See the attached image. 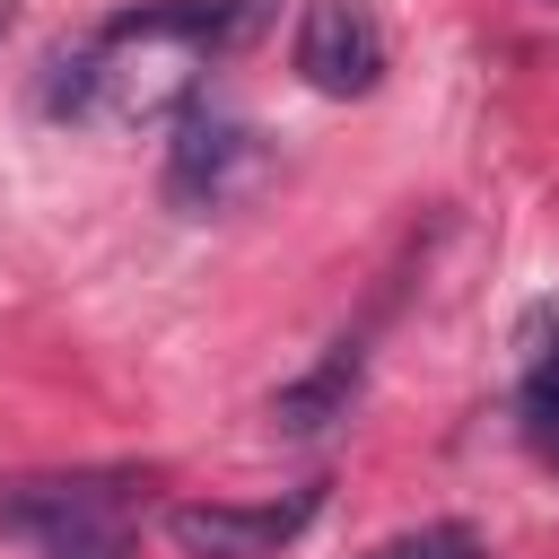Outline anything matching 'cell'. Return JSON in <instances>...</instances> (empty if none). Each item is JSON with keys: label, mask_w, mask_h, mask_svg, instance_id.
<instances>
[{"label": "cell", "mask_w": 559, "mask_h": 559, "mask_svg": "<svg viewBox=\"0 0 559 559\" xmlns=\"http://www.w3.org/2000/svg\"><path fill=\"white\" fill-rule=\"evenodd\" d=\"M271 0H140L105 17L87 44L52 52L44 70V114H87L114 131H157L183 122L210 87V61L253 44Z\"/></svg>", "instance_id": "1"}, {"label": "cell", "mask_w": 559, "mask_h": 559, "mask_svg": "<svg viewBox=\"0 0 559 559\" xmlns=\"http://www.w3.org/2000/svg\"><path fill=\"white\" fill-rule=\"evenodd\" d=\"M0 533L44 559H131L140 472H26L0 480Z\"/></svg>", "instance_id": "2"}, {"label": "cell", "mask_w": 559, "mask_h": 559, "mask_svg": "<svg viewBox=\"0 0 559 559\" xmlns=\"http://www.w3.org/2000/svg\"><path fill=\"white\" fill-rule=\"evenodd\" d=\"M323 515V480L288 489V498H192V507H166V542L183 559H280L306 524Z\"/></svg>", "instance_id": "3"}, {"label": "cell", "mask_w": 559, "mask_h": 559, "mask_svg": "<svg viewBox=\"0 0 559 559\" xmlns=\"http://www.w3.org/2000/svg\"><path fill=\"white\" fill-rule=\"evenodd\" d=\"M253 183H262V140H253V122L192 105V114L175 122V148H166V201H175L183 218H210V210H236Z\"/></svg>", "instance_id": "4"}, {"label": "cell", "mask_w": 559, "mask_h": 559, "mask_svg": "<svg viewBox=\"0 0 559 559\" xmlns=\"http://www.w3.org/2000/svg\"><path fill=\"white\" fill-rule=\"evenodd\" d=\"M297 79L323 96H367L384 79V26L367 0H306L297 17Z\"/></svg>", "instance_id": "5"}, {"label": "cell", "mask_w": 559, "mask_h": 559, "mask_svg": "<svg viewBox=\"0 0 559 559\" xmlns=\"http://www.w3.org/2000/svg\"><path fill=\"white\" fill-rule=\"evenodd\" d=\"M358 367H367V358H358V341H332V349H323V358H314L297 384H280V393H271V419H280L288 437L332 428V419L358 402Z\"/></svg>", "instance_id": "6"}, {"label": "cell", "mask_w": 559, "mask_h": 559, "mask_svg": "<svg viewBox=\"0 0 559 559\" xmlns=\"http://www.w3.org/2000/svg\"><path fill=\"white\" fill-rule=\"evenodd\" d=\"M515 419H524V445L542 463H559V314L542 306L533 332H524V376H515Z\"/></svg>", "instance_id": "7"}, {"label": "cell", "mask_w": 559, "mask_h": 559, "mask_svg": "<svg viewBox=\"0 0 559 559\" xmlns=\"http://www.w3.org/2000/svg\"><path fill=\"white\" fill-rule=\"evenodd\" d=\"M358 559H480V533L472 524H411V533H393Z\"/></svg>", "instance_id": "8"}]
</instances>
